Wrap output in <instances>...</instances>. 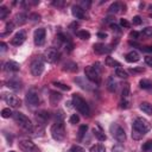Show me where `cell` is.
<instances>
[{"instance_id":"31","label":"cell","mask_w":152,"mask_h":152,"mask_svg":"<svg viewBox=\"0 0 152 152\" xmlns=\"http://www.w3.org/2000/svg\"><path fill=\"white\" fill-rule=\"evenodd\" d=\"M89 152H106V148L103 145H100V144H96V145H93L90 146L89 148Z\"/></svg>"},{"instance_id":"51","label":"cell","mask_w":152,"mask_h":152,"mask_svg":"<svg viewBox=\"0 0 152 152\" xmlns=\"http://www.w3.org/2000/svg\"><path fill=\"white\" fill-rule=\"evenodd\" d=\"M145 62H146V64H148V65H152V57H150V56L145 57Z\"/></svg>"},{"instance_id":"37","label":"cell","mask_w":152,"mask_h":152,"mask_svg":"<svg viewBox=\"0 0 152 152\" xmlns=\"http://www.w3.org/2000/svg\"><path fill=\"white\" fill-rule=\"evenodd\" d=\"M142 34L146 37H152V26H147L142 30Z\"/></svg>"},{"instance_id":"29","label":"cell","mask_w":152,"mask_h":152,"mask_svg":"<svg viewBox=\"0 0 152 152\" xmlns=\"http://www.w3.org/2000/svg\"><path fill=\"white\" fill-rule=\"evenodd\" d=\"M76 34H77V37H78V38H81V39H83V40H87V39H89V38H90V33H89L88 31H86V30L77 31V32H76Z\"/></svg>"},{"instance_id":"13","label":"cell","mask_w":152,"mask_h":152,"mask_svg":"<svg viewBox=\"0 0 152 152\" xmlns=\"http://www.w3.org/2000/svg\"><path fill=\"white\" fill-rule=\"evenodd\" d=\"M25 40H26V33H25L24 31H18V32L13 36L11 43H12V45H14V46H20Z\"/></svg>"},{"instance_id":"26","label":"cell","mask_w":152,"mask_h":152,"mask_svg":"<svg viewBox=\"0 0 152 152\" xmlns=\"http://www.w3.org/2000/svg\"><path fill=\"white\" fill-rule=\"evenodd\" d=\"M140 109H141L145 114L152 115V104H151V103H148V102H142V103H140Z\"/></svg>"},{"instance_id":"4","label":"cell","mask_w":152,"mask_h":152,"mask_svg":"<svg viewBox=\"0 0 152 152\" xmlns=\"http://www.w3.org/2000/svg\"><path fill=\"white\" fill-rule=\"evenodd\" d=\"M51 137L56 141H63L65 139V126L63 121H56L50 128Z\"/></svg>"},{"instance_id":"38","label":"cell","mask_w":152,"mask_h":152,"mask_svg":"<svg viewBox=\"0 0 152 152\" xmlns=\"http://www.w3.org/2000/svg\"><path fill=\"white\" fill-rule=\"evenodd\" d=\"M70 152H86V150L82 148V147L78 146V145H72L71 148H70Z\"/></svg>"},{"instance_id":"19","label":"cell","mask_w":152,"mask_h":152,"mask_svg":"<svg viewBox=\"0 0 152 152\" xmlns=\"http://www.w3.org/2000/svg\"><path fill=\"white\" fill-rule=\"evenodd\" d=\"M36 118H37V120L39 121V125H43L44 122H46V121L49 120L50 115H49L48 112L42 110V112H37V113H36Z\"/></svg>"},{"instance_id":"9","label":"cell","mask_w":152,"mask_h":152,"mask_svg":"<svg viewBox=\"0 0 152 152\" xmlns=\"http://www.w3.org/2000/svg\"><path fill=\"white\" fill-rule=\"evenodd\" d=\"M59 58V52L56 48H48L44 52V59L48 63H55Z\"/></svg>"},{"instance_id":"55","label":"cell","mask_w":152,"mask_h":152,"mask_svg":"<svg viewBox=\"0 0 152 152\" xmlns=\"http://www.w3.org/2000/svg\"><path fill=\"white\" fill-rule=\"evenodd\" d=\"M10 152H15V151H10Z\"/></svg>"},{"instance_id":"28","label":"cell","mask_w":152,"mask_h":152,"mask_svg":"<svg viewBox=\"0 0 152 152\" xmlns=\"http://www.w3.org/2000/svg\"><path fill=\"white\" fill-rule=\"evenodd\" d=\"M139 86H140L141 89H151V88H152V82H151L150 80L142 78V80H140Z\"/></svg>"},{"instance_id":"24","label":"cell","mask_w":152,"mask_h":152,"mask_svg":"<svg viewBox=\"0 0 152 152\" xmlns=\"http://www.w3.org/2000/svg\"><path fill=\"white\" fill-rule=\"evenodd\" d=\"M122 4L121 2H119V1H116V2H113L110 6H109V8H108V12L109 13H118V12H120L121 10H122Z\"/></svg>"},{"instance_id":"46","label":"cell","mask_w":152,"mask_h":152,"mask_svg":"<svg viewBox=\"0 0 152 152\" xmlns=\"http://www.w3.org/2000/svg\"><path fill=\"white\" fill-rule=\"evenodd\" d=\"M112 152H124L122 145H115V146L112 148Z\"/></svg>"},{"instance_id":"10","label":"cell","mask_w":152,"mask_h":152,"mask_svg":"<svg viewBox=\"0 0 152 152\" xmlns=\"http://www.w3.org/2000/svg\"><path fill=\"white\" fill-rule=\"evenodd\" d=\"M45 38H46V31L43 27H39L34 31L33 33V42L37 46H42L45 43Z\"/></svg>"},{"instance_id":"43","label":"cell","mask_w":152,"mask_h":152,"mask_svg":"<svg viewBox=\"0 0 152 152\" xmlns=\"http://www.w3.org/2000/svg\"><path fill=\"white\" fill-rule=\"evenodd\" d=\"M120 25H121L122 27H126V28H128V27L131 26L129 21H128V20H126V19H121V20H120Z\"/></svg>"},{"instance_id":"7","label":"cell","mask_w":152,"mask_h":152,"mask_svg":"<svg viewBox=\"0 0 152 152\" xmlns=\"http://www.w3.org/2000/svg\"><path fill=\"white\" fill-rule=\"evenodd\" d=\"M84 75H86V77H87L90 82H93V83H95V84H100V83H101L100 75H99V72L95 70V68H94L93 65H88V66L84 68Z\"/></svg>"},{"instance_id":"30","label":"cell","mask_w":152,"mask_h":152,"mask_svg":"<svg viewBox=\"0 0 152 152\" xmlns=\"http://www.w3.org/2000/svg\"><path fill=\"white\" fill-rule=\"evenodd\" d=\"M115 75L118 76V77H120V78H127L128 77V74H127V71L126 70H124L122 68H116L115 69Z\"/></svg>"},{"instance_id":"20","label":"cell","mask_w":152,"mask_h":152,"mask_svg":"<svg viewBox=\"0 0 152 152\" xmlns=\"http://www.w3.org/2000/svg\"><path fill=\"white\" fill-rule=\"evenodd\" d=\"M93 133H94V135L97 138V140H100V141H104L106 140V134L103 133V131L101 129V127L99 126V125H96V127H94L93 128Z\"/></svg>"},{"instance_id":"8","label":"cell","mask_w":152,"mask_h":152,"mask_svg":"<svg viewBox=\"0 0 152 152\" xmlns=\"http://www.w3.org/2000/svg\"><path fill=\"white\" fill-rule=\"evenodd\" d=\"M18 145H19V148L21 151H24V152H40V150L38 148V146L33 141H31L28 139L20 140Z\"/></svg>"},{"instance_id":"23","label":"cell","mask_w":152,"mask_h":152,"mask_svg":"<svg viewBox=\"0 0 152 152\" xmlns=\"http://www.w3.org/2000/svg\"><path fill=\"white\" fill-rule=\"evenodd\" d=\"M63 70H64V71L75 72V71L78 70V66H77V64L74 63V62H66V63H64V65H63Z\"/></svg>"},{"instance_id":"41","label":"cell","mask_w":152,"mask_h":152,"mask_svg":"<svg viewBox=\"0 0 152 152\" xmlns=\"http://www.w3.org/2000/svg\"><path fill=\"white\" fill-rule=\"evenodd\" d=\"M132 23H133V25H140V24L142 23V19H141L139 15H135V17H133V19H132Z\"/></svg>"},{"instance_id":"5","label":"cell","mask_w":152,"mask_h":152,"mask_svg":"<svg viewBox=\"0 0 152 152\" xmlns=\"http://www.w3.org/2000/svg\"><path fill=\"white\" fill-rule=\"evenodd\" d=\"M30 71L36 77H38V76H40L43 74V71H44V61H43L42 57H36V58H33L31 61Z\"/></svg>"},{"instance_id":"42","label":"cell","mask_w":152,"mask_h":152,"mask_svg":"<svg viewBox=\"0 0 152 152\" xmlns=\"http://www.w3.org/2000/svg\"><path fill=\"white\" fill-rule=\"evenodd\" d=\"M144 71H145L144 68H132V69H129V72H132V74H139V72H144Z\"/></svg>"},{"instance_id":"44","label":"cell","mask_w":152,"mask_h":152,"mask_svg":"<svg viewBox=\"0 0 152 152\" xmlns=\"http://www.w3.org/2000/svg\"><path fill=\"white\" fill-rule=\"evenodd\" d=\"M13 23H8L7 25H6V31L2 33V34H5V33H8V32H12L13 31Z\"/></svg>"},{"instance_id":"18","label":"cell","mask_w":152,"mask_h":152,"mask_svg":"<svg viewBox=\"0 0 152 152\" xmlns=\"http://www.w3.org/2000/svg\"><path fill=\"white\" fill-rule=\"evenodd\" d=\"M125 59H126L128 63H137V62L140 59V56H139V53H138L137 51L132 50V51H129L128 53H126Z\"/></svg>"},{"instance_id":"32","label":"cell","mask_w":152,"mask_h":152,"mask_svg":"<svg viewBox=\"0 0 152 152\" xmlns=\"http://www.w3.org/2000/svg\"><path fill=\"white\" fill-rule=\"evenodd\" d=\"M87 129H88V126H87V125H82V126H80V128H78V139H80V140L84 137Z\"/></svg>"},{"instance_id":"33","label":"cell","mask_w":152,"mask_h":152,"mask_svg":"<svg viewBox=\"0 0 152 152\" xmlns=\"http://www.w3.org/2000/svg\"><path fill=\"white\" fill-rule=\"evenodd\" d=\"M1 116L5 118V119H7V118H10V116H13V113H12V110H11L10 108H4V109L1 110Z\"/></svg>"},{"instance_id":"21","label":"cell","mask_w":152,"mask_h":152,"mask_svg":"<svg viewBox=\"0 0 152 152\" xmlns=\"http://www.w3.org/2000/svg\"><path fill=\"white\" fill-rule=\"evenodd\" d=\"M62 99V94L58 91H50V102L52 106H56Z\"/></svg>"},{"instance_id":"12","label":"cell","mask_w":152,"mask_h":152,"mask_svg":"<svg viewBox=\"0 0 152 152\" xmlns=\"http://www.w3.org/2000/svg\"><path fill=\"white\" fill-rule=\"evenodd\" d=\"M4 100H5V102L7 104H10L13 108H18V107L21 106V100L18 96L13 95V94H5L4 95Z\"/></svg>"},{"instance_id":"15","label":"cell","mask_w":152,"mask_h":152,"mask_svg":"<svg viewBox=\"0 0 152 152\" xmlns=\"http://www.w3.org/2000/svg\"><path fill=\"white\" fill-rule=\"evenodd\" d=\"M71 14L76 18V19H84L86 18V12L81 7V6H77V5H74L71 7Z\"/></svg>"},{"instance_id":"39","label":"cell","mask_w":152,"mask_h":152,"mask_svg":"<svg viewBox=\"0 0 152 152\" xmlns=\"http://www.w3.org/2000/svg\"><path fill=\"white\" fill-rule=\"evenodd\" d=\"M53 84H55L56 87L63 89V90H70V87H69V86H65V84H63V83H61V82H53Z\"/></svg>"},{"instance_id":"22","label":"cell","mask_w":152,"mask_h":152,"mask_svg":"<svg viewBox=\"0 0 152 152\" xmlns=\"http://www.w3.org/2000/svg\"><path fill=\"white\" fill-rule=\"evenodd\" d=\"M116 87H118V83L116 81L114 80V76H109L108 80H107V89L110 91V93H114L116 90Z\"/></svg>"},{"instance_id":"40","label":"cell","mask_w":152,"mask_h":152,"mask_svg":"<svg viewBox=\"0 0 152 152\" xmlns=\"http://www.w3.org/2000/svg\"><path fill=\"white\" fill-rule=\"evenodd\" d=\"M78 121H80V116H78V114H72V115L70 116V124L75 125V124H77Z\"/></svg>"},{"instance_id":"25","label":"cell","mask_w":152,"mask_h":152,"mask_svg":"<svg viewBox=\"0 0 152 152\" xmlns=\"http://www.w3.org/2000/svg\"><path fill=\"white\" fill-rule=\"evenodd\" d=\"M104 64L107 65V66H110V68H119L120 66V63L118 62V61H115L113 57H106V59H104Z\"/></svg>"},{"instance_id":"45","label":"cell","mask_w":152,"mask_h":152,"mask_svg":"<svg viewBox=\"0 0 152 152\" xmlns=\"http://www.w3.org/2000/svg\"><path fill=\"white\" fill-rule=\"evenodd\" d=\"M120 108H124V109H127V108H129V102H128L127 100H124V101H121V102H120Z\"/></svg>"},{"instance_id":"36","label":"cell","mask_w":152,"mask_h":152,"mask_svg":"<svg viewBox=\"0 0 152 152\" xmlns=\"http://www.w3.org/2000/svg\"><path fill=\"white\" fill-rule=\"evenodd\" d=\"M142 150L146 151V152H152V140L146 141V142L142 145Z\"/></svg>"},{"instance_id":"49","label":"cell","mask_w":152,"mask_h":152,"mask_svg":"<svg viewBox=\"0 0 152 152\" xmlns=\"http://www.w3.org/2000/svg\"><path fill=\"white\" fill-rule=\"evenodd\" d=\"M97 37L101 38V39H104V38H107V33H104V32H99V33H97Z\"/></svg>"},{"instance_id":"11","label":"cell","mask_w":152,"mask_h":152,"mask_svg":"<svg viewBox=\"0 0 152 152\" xmlns=\"http://www.w3.org/2000/svg\"><path fill=\"white\" fill-rule=\"evenodd\" d=\"M25 100H26L27 104H30V106H32V107H33V106H38L39 102H40L39 95H38V93H37L34 89H30V90L26 93Z\"/></svg>"},{"instance_id":"1","label":"cell","mask_w":152,"mask_h":152,"mask_svg":"<svg viewBox=\"0 0 152 152\" xmlns=\"http://www.w3.org/2000/svg\"><path fill=\"white\" fill-rule=\"evenodd\" d=\"M150 131V124L144 118H137L132 127V138L134 140H140Z\"/></svg>"},{"instance_id":"16","label":"cell","mask_w":152,"mask_h":152,"mask_svg":"<svg viewBox=\"0 0 152 152\" xmlns=\"http://www.w3.org/2000/svg\"><path fill=\"white\" fill-rule=\"evenodd\" d=\"M4 69L6 71H13V72H17L20 70V64L15 61H7L4 65Z\"/></svg>"},{"instance_id":"14","label":"cell","mask_w":152,"mask_h":152,"mask_svg":"<svg viewBox=\"0 0 152 152\" xmlns=\"http://www.w3.org/2000/svg\"><path fill=\"white\" fill-rule=\"evenodd\" d=\"M93 50L95 53L97 55H102V53H108L109 51H112V49L104 44H101V43H96L93 45Z\"/></svg>"},{"instance_id":"50","label":"cell","mask_w":152,"mask_h":152,"mask_svg":"<svg viewBox=\"0 0 152 152\" xmlns=\"http://www.w3.org/2000/svg\"><path fill=\"white\" fill-rule=\"evenodd\" d=\"M0 46H1V52H4V51L7 50V45H6V43L1 42V43H0Z\"/></svg>"},{"instance_id":"2","label":"cell","mask_w":152,"mask_h":152,"mask_svg":"<svg viewBox=\"0 0 152 152\" xmlns=\"http://www.w3.org/2000/svg\"><path fill=\"white\" fill-rule=\"evenodd\" d=\"M72 104L76 108L77 112H80L84 116H89L90 114V108L87 103V101L80 95V94H74L72 95Z\"/></svg>"},{"instance_id":"34","label":"cell","mask_w":152,"mask_h":152,"mask_svg":"<svg viewBox=\"0 0 152 152\" xmlns=\"http://www.w3.org/2000/svg\"><path fill=\"white\" fill-rule=\"evenodd\" d=\"M8 13H10V11H8L5 6H1V7H0V19H1V20H4V19L7 17Z\"/></svg>"},{"instance_id":"54","label":"cell","mask_w":152,"mask_h":152,"mask_svg":"<svg viewBox=\"0 0 152 152\" xmlns=\"http://www.w3.org/2000/svg\"><path fill=\"white\" fill-rule=\"evenodd\" d=\"M81 4H82V5H83V6H86V7H88V6H89V5H90V1H87V2H86V1H82V2H81Z\"/></svg>"},{"instance_id":"27","label":"cell","mask_w":152,"mask_h":152,"mask_svg":"<svg viewBox=\"0 0 152 152\" xmlns=\"http://www.w3.org/2000/svg\"><path fill=\"white\" fill-rule=\"evenodd\" d=\"M26 20H27V15L25 13H19L15 15V24L17 25H23L26 23Z\"/></svg>"},{"instance_id":"35","label":"cell","mask_w":152,"mask_h":152,"mask_svg":"<svg viewBox=\"0 0 152 152\" xmlns=\"http://www.w3.org/2000/svg\"><path fill=\"white\" fill-rule=\"evenodd\" d=\"M121 96H122L124 100H126L129 96V86L128 84H125V87L122 89V93H121Z\"/></svg>"},{"instance_id":"47","label":"cell","mask_w":152,"mask_h":152,"mask_svg":"<svg viewBox=\"0 0 152 152\" xmlns=\"http://www.w3.org/2000/svg\"><path fill=\"white\" fill-rule=\"evenodd\" d=\"M139 34H140L139 32H137V31H132V32L129 33V37L133 38V39H138V38H139Z\"/></svg>"},{"instance_id":"17","label":"cell","mask_w":152,"mask_h":152,"mask_svg":"<svg viewBox=\"0 0 152 152\" xmlns=\"http://www.w3.org/2000/svg\"><path fill=\"white\" fill-rule=\"evenodd\" d=\"M6 86L13 90H20L21 89V81L17 77H12L6 82Z\"/></svg>"},{"instance_id":"52","label":"cell","mask_w":152,"mask_h":152,"mask_svg":"<svg viewBox=\"0 0 152 152\" xmlns=\"http://www.w3.org/2000/svg\"><path fill=\"white\" fill-rule=\"evenodd\" d=\"M110 27H112L113 30H115V31H119V26L115 25V24H110Z\"/></svg>"},{"instance_id":"53","label":"cell","mask_w":152,"mask_h":152,"mask_svg":"<svg viewBox=\"0 0 152 152\" xmlns=\"http://www.w3.org/2000/svg\"><path fill=\"white\" fill-rule=\"evenodd\" d=\"M64 2H62V1H53V5L55 6H62Z\"/></svg>"},{"instance_id":"6","label":"cell","mask_w":152,"mask_h":152,"mask_svg":"<svg viewBox=\"0 0 152 152\" xmlns=\"http://www.w3.org/2000/svg\"><path fill=\"white\" fill-rule=\"evenodd\" d=\"M109 129H110V133H112L113 138L115 140H118L119 142H124L126 140V133H125L124 128L121 126H119L118 124H112Z\"/></svg>"},{"instance_id":"48","label":"cell","mask_w":152,"mask_h":152,"mask_svg":"<svg viewBox=\"0 0 152 152\" xmlns=\"http://www.w3.org/2000/svg\"><path fill=\"white\" fill-rule=\"evenodd\" d=\"M30 18H31L32 20L37 21V20H39V19H40V15H39V14H37V13H32V14L30 15Z\"/></svg>"},{"instance_id":"3","label":"cell","mask_w":152,"mask_h":152,"mask_svg":"<svg viewBox=\"0 0 152 152\" xmlns=\"http://www.w3.org/2000/svg\"><path fill=\"white\" fill-rule=\"evenodd\" d=\"M13 119L18 124V126H20L23 129H25L26 132H30V133L32 132L34 126L32 125L31 120L25 114H23L21 112H15V113H13Z\"/></svg>"}]
</instances>
